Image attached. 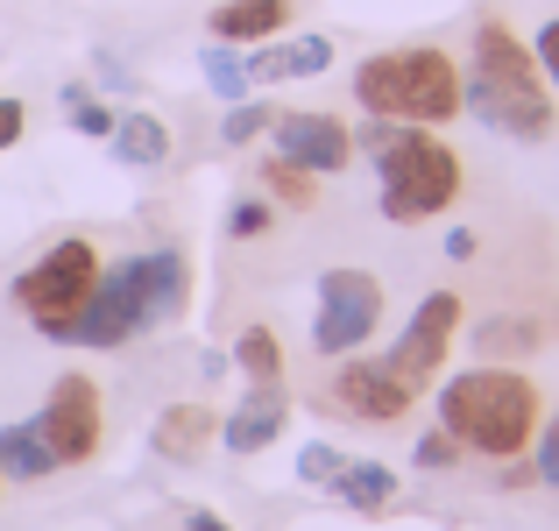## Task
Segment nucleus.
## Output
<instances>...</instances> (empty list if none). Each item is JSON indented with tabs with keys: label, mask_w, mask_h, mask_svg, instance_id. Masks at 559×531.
<instances>
[{
	"label": "nucleus",
	"mask_w": 559,
	"mask_h": 531,
	"mask_svg": "<svg viewBox=\"0 0 559 531\" xmlns=\"http://www.w3.org/2000/svg\"><path fill=\"white\" fill-rule=\"evenodd\" d=\"M538 475H546L552 489H559V418L546 425V433H538Z\"/></svg>",
	"instance_id": "obj_29"
},
{
	"label": "nucleus",
	"mask_w": 559,
	"mask_h": 531,
	"mask_svg": "<svg viewBox=\"0 0 559 531\" xmlns=\"http://www.w3.org/2000/svg\"><path fill=\"white\" fill-rule=\"evenodd\" d=\"M382 319V284L369 270H326L319 276V319H312V347L319 354H355Z\"/></svg>",
	"instance_id": "obj_7"
},
{
	"label": "nucleus",
	"mask_w": 559,
	"mask_h": 531,
	"mask_svg": "<svg viewBox=\"0 0 559 531\" xmlns=\"http://www.w3.org/2000/svg\"><path fill=\"white\" fill-rule=\"evenodd\" d=\"M333 397H341V411H355V418L390 425V418H404V411H411V397H418V390H411L390 362H347L341 376H333Z\"/></svg>",
	"instance_id": "obj_11"
},
{
	"label": "nucleus",
	"mask_w": 559,
	"mask_h": 531,
	"mask_svg": "<svg viewBox=\"0 0 559 531\" xmlns=\"http://www.w3.org/2000/svg\"><path fill=\"white\" fill-rule=\"evenodd\" d=\"M475 347H481V354H503V347H538V327H524V319H481V327H475Z\"/></svg>",
	"instance_id": "obj_21"
},
{
	"label": "nucleus",
	"mask_w": 559,
	"mask_h": 531,
	"mask_svg": "<svg viewBox=\"0 0 559 531\" xmlns=\"http://www.w3.org/2000/svg\"><path fill=\"white\" fill-rule=\"evenodd\" d=\"M234 362H241L255 382H284V347H276L270 327H248L241 341H234Z\"/></svg>",
	"instance_id": "obj_19"
},
{
	"label": "nucleus",
	"mask_w": 559,
	"mask_h": 531,
	"mask_svg": "<svg viewBox=\"0 0 559 531\" xmlns=\"http://www.w3.org/2000/svg\"><path fill=\"white\" fill-rule=\"evenodd\" d=\"M213 433H219V418L205 404H178V411H164V418H156V447H164L170 461H191V453H199Z\"/></svg>",
	"instance_id": "obj_18"
},
{
	"label": "nucleus",
	"mask_w": 559,
	"mask_h": 531,
	"mask_svg": "<svg viewBox=\"0 0 559 531\" xmlns=\"http://www.w3.org/2000/svg\"><path fill=\"white\" fill-rule=\"evenodd\" d=\"M262 128H270V107H248V99H234V114L219 121V135H227V142H255Z\"/></svg>",
	"instance_id": "obj_23"
},
{
	"label": "nucleus",
	"mask_w": 559,
	"mask_h": 531,
	"mask_svg": "<svg viewBox=\"0 0 559 531\" xmlns=\"http://www.w3.org/2000/svg\"><path fill=\"white\" fill-rule=\"evenodd\" d=\"M305 177H312V170H298V164H284V156H276V164H270V191H284L290 205H305V199H312V185H305Z\"/></svg>",
	"instance_id": "obj_26"
},
{
	"label": "nucleus",
	"mask_w": 559,
	"mask_h": 531,
	"mask_svg": "<svg viewBox=\"0 0 559 531\" xmlns=\"http://www.w3.org/2000/svg\"><path fill=\"white\" fill-rule=\"evenodd\" d=\"M93 284H99V256H93V241H79V234H71V241L43 248V256L14 276V305L36 319L43 341H57V333L71 327V312L93 298Z\"/></svg>",
	"instance_id": "obj_6"
},
{
	"label": "nucleus",
	"mask_w": 559,
	"mask_h": 531,
	"mask_svg": "<svg viewBox=\"0 0 559 531\" xmlns=\"http://www.w3.org/2000/svg\"><path fill=\"white\" fill-rule=\"evenodd\" d=\"M71 128H79V135H114V121H121V114H107V107H93V99H71Z\"/></svg>",
	"instance_id": "obj_28"
},
{
	"label": "nucleus",
	"mask_w": 559,
	"mask_h": 531,
	"mask_svg": "<svg viewBox=\"0 0 559 531\" xmlns=\"http://www.w3.org/2000/svg\"><path fill=\"white\" fill-rule=\"evenodd\" d=\"M439 425L489 461H518L538 433V382L518 368H461L439 382Z\"/></svg>",
	"instance_id": "obj_3"
},
{
	"label": "nucleus",
	"mask_w": 559,
	"mask_h": 531,
	"mask_svg": "<svg viewBox=\"0 0 559 531\" xmlns=\"http://www.w3.org/2000/svg\"><path fill=\"white\" fill-rule=\"evenodd\" d=\"M270 142L284 164L326 177V170H347V156H355V135H347V121H333V114H270Z\"/></svg>",
	"instance_id": "obj_10"
},
{
	"label": "nucleus",
	"mask_w": 559,
	"mask_h": 531,
	"mask_svg": "<svg viewBox=\"0 0 559 531\" xmlns=\"http://www.w3.org/2000/svg\"><path fill=\"white\" fill-rule=\"evenodd\" d=\"M326 64H333V43L326 36H298V43H276L270 36V50L248 57V79H319Z\"/></svg>",
	"instance_id": "obj_14"
},
{
	"label": "nucleus",
	"mask_w": 559,
	"mask_h": 531,
	"mask_svg": "<svg viewBox=\"0 0 559 531\" xmlns=\"http://www.w3.org/2000/svg\"><path fill=\"white\" fill-rule=\"evenodd\" d=\"M461 107L475 114V121H489L496 135H518V142H546L552 135V85H546V71H538L532 43H518L503 22L475 28Z\"/></svg>",
	"instance_id": "obj_2"
},
{
	"label": "nucleus",
	"mask_w": 559,
	"mask_h": 531,
	"mask_svg": "<svg viewBox=\"0 0 559 531\" xmlns=\"http://www.w3.org/2000/svg\"><path fill=\"white\" fill-rule=\"evenodd\" d=\"M36 433H43V447L57 453V468L93 461L99 453V390H93V376H57L50 404L36 411Z\"/></svg>",
	"instance_id": "obj_8"
},
{
	"label": "nucleus",
	"mask_w": 559,
	"mask_h": 531,
	"mask_svg": "<svg viewBox=\"0 0 559 531\" xmlns=\"http://www.w3.org/2000/svg\"><path fill=\"white\" fill-rule=\"evenodd\" d=\"M284 418H290L284 382H255V390L219 418V447H227V453H262L276 433H284Z\"/></svg>",
	"instance_id": "obj_12"
},
{
	"label": "nucleus",
	"mask_w": 559,
	"mask_h": 531,
	"mask_svg": "<svg viewBox=\"0 0 559 531\" xmlns=\"http://www.w3.org/2000/svg\"><path fill=\"white\" fill-rule=\"evenodd\" d=\"M355 99L376 121H404V128H439L461 114V64L432 43L411 50H382L355 64Z\"/></svg>",
	"instance_id": "obj_4"
},
{
	"label": "nucleus",
	"mask_w": 559,
	"mask_h": 531,
	"mask_svg": "<svg viewBox=\"0 0 559 531\" xmlns=\"http://www.w3.org/2000/svg\"><path fill=\"white\" fill-rule=\"evenodd\" d=\"M453 333H461V298L453 291H432V298L411 312V327H404V341H396L382 362L396 368V376L411 382V390H425V382L447 368V347H453Z\"/></svg>",
	"instance_id": "obj_9"
},
{
	"label": "nucleus",
	"mask_w": 559,
	"mask_h": 531,
	"mask_svg": "<svg viewBox=\"0 0 559 531\" xmlns=\"http://www.w3.org/2000/svg\"><path fill=\"white\" fill-rule=\"evenodd\" d=\"M453 461H461V439H453L447 425H439V433H425V439H418V468H453Z\"/></svg>",
	"instance_id": "obj_25"
},
{
	"label": "nucleus",
	"mask_w": 559,
	"mask_h": 531,
	"mask_svg": "<svg viewBox=\"0 0 559 531\" xmlns=\"http://www.w3.org/2000/svg\"><path fill=\"white\" fill-rule=\"evenodd\" d=\"M532 57H538V71H546V85L559 93V14L546 28H538V43H532Z\"/></svg>",
	"instance_id": "obj_27"
},
{
	"label": "nucleus",
	"mask_w": 559,
	"mask_h": 531,
	"mask_svg": "<svg viewBox=\"0 0 559 531\" xmlns=\"http://www.w3.org/2000/svg\"><path fill=\"white\" fill-rule=\"evenodd\" d=\"M50 468H57V453L43 447L36 418H22V425H0V475H14V482H43Z\"/></svg>",
	"instance_id": "obj_16"
},
{
	"label": "nucleus",
	"mask_w": 559,
	"mask_h": 531,
	"mask_svg": "<svg viewBox=\"0 0 559 531\" xmlns=\"http://www.w3.org/2000/svg\"><path fill=\"white\" fill-rule=\"evenodd\" d=\"M333 496H341L347 510H382L396 496V475L382 461H341L333 468Z\"/></svg>",
	"instance_id": "obj_17"
},
{
	"label": "nucleus",
	"mask_w": 559,
	"mask_h": 531,
	"mask_svg": "<svg viewBox=\"0 0 559 531\" xmlns=\"http://www.w3.org/2000/svg\"><path fill=\"white\" fill-rule=\"evenodd\" d=\"M185 312V256L156 248V256H128L114 270H99L93 298L71 312V327L57 341L71 347H128L142 327H164Z\"/></svg>",
	"instance_id": "obj_1"
},
{
	"label": "nucleus",
	"mask_w": 559,
	"mask_h": 531,
	"mask_svg": "<svg viewBox=\"0 0 559 531\" xmlns=\"http://www.w3.org/2000/svg\"><path fill=\"white\" fill-rule=\"evenodd\" d=\"M107 142H114V156H121L128 170H150V164H164V156H170V128L156 121V114H121Z\"/></svg>",
	"instance_id": "obj_15"
},
{
	"label": "nucleus",
	"mask_w": 559,
	"mask_h": 531,
	"mask_svg": "<svg viewBox=\"0 0 559 531\" xmlns=\"http://www.w3.org/2000/svg\"><path fill=\"white\" fill-rule=\"evenodd\" d=\"M22 99H0V150H14V142H22Z\"/></svg>",
	"instance_id": "obj_30"
},
{
	"label": "nucleus",
	"mask_w": 559,
	"mask_h": 531,
	"mask_svg": "<svg viewBox=\"0 0 559 531\" xmlns=\"http://www.w3.org/2000/svg\"><path fill=\"white\" fill-rule=\"evenodd\" d=\"M276 227V213L262 199H234V213H227V234L234 241H255V234H270Z\"/></svg>",
	"instance_id": "obj_22"
},
{
	"label": "nucleus",
	"mask_w": 559,
	"mask_h": 531,
	"mask_svg": "<svg viewBox=\"0 0 559 531\" xmlns=\"http://www.w3.org/2000/svg\"><path fill=\"white\" fill-rule=\"evenodd\" d=\"M199 71H205V85H213L219 99H248V64L234 57V43H205Z\"/></svg>",
	"instance_id": "obj_20"
},
{
	"label": "nucleus",
	"mask_w": 559,
	"mask_h": 531,
	"mask_svg": "<svg viewBox=\"0 0 559 531\" xmlns=\"http://www.w3.org/2000/svg\"><path fill=\"white\" fill-rule=\"evenodd\" d=\"M284 22H290V0H219L213 43H270Z\"/></svg>",
	"instance_id": "obj_13"
},
{
	"label": "nucleus",
	"mask_w": 559,
	"mask_h": 531,
	"mask_svg": "<svg viewBox=\"0 0 559 531\" xmlns=\"http://www.w3.org/2000/svg\"><path fill=\"white\" fill-rule=\"evenodd\" d=\"M191 531H227V524H219L213 510H191Z\"/></svg>",
	"instance_id": "obj_31"
},
{
	"label": "nucleus",
	"mask_w": 559,
	"mask_h": 531,
	"mask_svg": "<svg viewBox=\"0 0 559 531\" xmlns=\"http://www.w3.org/2000/svg\"><path fill=\"white\" fill-rule=\"evenodd\" d=\"M341 461H347L341 447H326V439H312V447L298 453V475H305V482H333V468H341Z\"/></svg>",
	"instance_id": "obj_24"
},
{
	"label": "nucleus",
	"mask_w": 559,
	"mask_h": 531,
	"mask_svg": "<svg viewBox=\"0 0 559 531\" xmlns=\"http://www.w3.org/2000/svg\"><path fill=\"white\" fill-rule=\"evenodd\" d=\"M376 185H382V220L418 227V220L447 213L461 199V156L432 135V128H382L376 142Z\"/></svg>",
	"instance_id": "obj_5"
}]
</instances>
